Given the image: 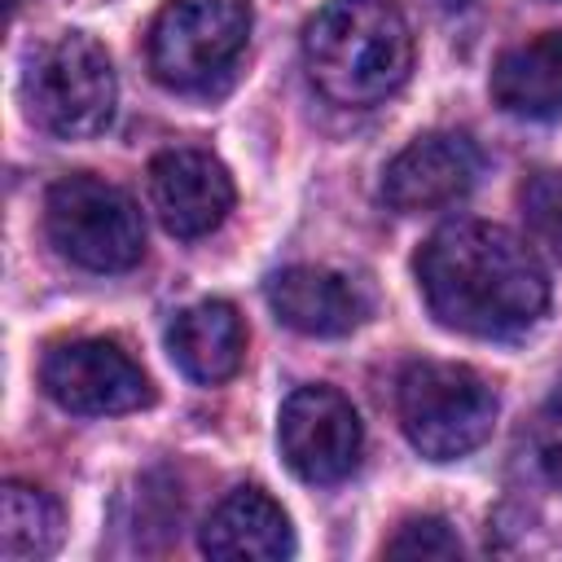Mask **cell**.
<instances>
[{"label": "cell", "instance_id": "6da1fadb", "mask_svg": "<svg viewBox=\"0 0 562 562\" xmlns=\"http://www.w3.org/2000/svg\"><path fill=\"white\" fill-rule=\"evenodd\" d=\"M413 268L430 316L474 338H514L549 307V277L531 246L487 220L443 224Z\"/></svg>", "mask_w": 562, "mask_h": 562}, {"label": "cell", "instance_id": "7a4b0ae2", "mask_svg": "<svg viewBox=\"0 0 562 562\" xmlns=\"http://www.w3.org/2000/svg\"><path fill=\"white\" fill-rule=\"evenodd\" d=\"M303 61L329 101L373 105L408 79L413 35L386 0H329L303 26Z\"/></svg>", "mask_w": 562, "mask_h": 562}, {"label": "cell", "instance_id": "3957f363", "mask_svg": "<svg viewBox=\"0 0 562 562\" xmlns=\"http://www.w3.org/2000/svg\"><path fill=\"white\" fill-rule=\"evenodd\" d=\"M395 404L408 443L430 461H457L474 452L496 422V391L474 369L448 360L408 364Z\"/></svg>", "mask_w": 562, "mask_h": 562}, {"label": "cell", "instance_id": "277c9868", "mask_svg": "<svg viewBox=\"0 0 562 562\" xmlns=\"http://www.w3.org/2000/svg\"><path fill=\"white\" fill-rule=\"evenodd\" d=\"M114 97L119 83L110 53L83 31H66L31 57V75H26L31 119L61 140H88L105 132L114 119Z\"/></svg>", "mask_w": 562, "mask_h": 562}, {"label": "cell", "instance_id": "5b68a950", "mask_svg": "<svg viewBox=\"0 0 562 562\" xmlns=\"http://www.w3.org/2000/svg\"><path fill=\"white\" fill-rule=\"evenodd\" d=\"M53 246L88 272H123L145 255V224L136 202L101 176H61L44 198Z\"/></svg>", "mask_w": 562, "mask_h": 562}, {"label": "cell", "instance_id": "8992f818", "mask_svg": "<svg viewBox=\"0 0 562 562\" xmlns=\"http://www.w3.org/2000/svg\"><path fill=\"white\" fill-rule=\"evenodd\" d=\"M250 35L246 0H167L149 26V70L167 88H206Z\"/></svg>", "mask_w": 562, "mask_h": 562}, {"label": "cell", "instance_id": "52a82bcc", "mask_svg": "<svg viewBox=\"0 0 562 562\" xmlns=\"http://www.w3.org/2000/svg\"><path fill=\"white\" fill-rule=\"evenodd\" d=\"M40 382L53 404L79 417L132 413L154 404L149 373L114 338H70L44 351Z\"/></svg>", "mask_w": 562, "mask_h": 562}, {"label": "cell", "instance_id": "ba28073f", "mask_svg": "<svg viewBox=\"0 0 562 562\" xmlns=\"http://www.w3.org/2000/svg\"><path fill=\"white\" fill-rule=\"evenodd\" d=\"M285 465L303 483H338L360 461V417L334 386H299L285 395L277 417Z\"/></svg>", "mask_w": 562, "mask_h": 562}, {"label": "cell", "instance_id": "9c48e42d", "mask_svg": "<svg viewBox=\"0 0 562 562\" xmlns=\"http://www.w3.org/2000/svg\"><path fill=\"white\" fill-rule=\"evenodd\" d=\"M479 180V154L465 136L426 132L408 140L382 171V198L400 215H426L461 202Z\"/></svg>", "mask_w": 562, "mask_h": 562}, {"label": "cell", "instance_id": "30bf717a", "mask_svg": "<svg viewBox=\"0 0 562 562\" xmlns=\"http://www.w3.org/2000/svg\"><path fill=\"white\" fill-rule=\"evenodd\" d=\"M149 202L167 233L206 237L233 211V176L202 149H162L149 162Z\"/></svg>", "mask_w": 562, "mask_h": 562}, {"label": "cell", "instance_id": "8fae6325", "mask_svg": "<svg viewBox=\"0 0 562 562\" xmlns=\"http://www.w3.org/2000/svg\"><path fill=\"white\" fill-rule=\"evenodd\" d=\"M268 307L307 338H342L369 316V294L334 268L294 263L268 277Z\"/></svg>", "mask_w": 562, "mask_h": 562}, {"label": "cell", "instance_id": "7c38bea8", "mask_svg": "<svg viewBox=\"0 0 562 562\" xmlns=\"http://www.w3.org/2000/svg\"><path fill=\"white\" fill-rule=\"evenodd\" d=\"M202 553L220 562H277L294 553V531L268 492L233 487L202 522Z\"/></svg>", "mask_w": 562, "mask_h": 562}, {"label": "cell", "instance_id": "4fadbf2b", "mask_svg": "<svg viewBox=\"0 0 562 562\" xmlns=\"http://www.w3.org/2000/svg\"><path fill=\"white\" fill-rule=\"evenodd\" d=\"M167 351H171V360L180 364L184 378H193L202 386H215V382H228L241 369L246 325H241L233 303L202 299V303H193V307L171 316Z\"/></svg>", "mask_w": 562, "mask_h": 562}, {"label": "cell", "instance_id": "5bb4252c", "mask_svg": "<svg viewBox=\"0 0 562 562\" xmlns=\"http://www.w3.org/2000/svg\"><path fill=\"white\" fill-rule=\"evenodd\" d=\"M492 101L514 119L562 114V31H540L505 48L492 66Z\"/></svg>", "mask_w": 562, "mask_h": 562}, {"label": "cell", "instance_id": "9a60e30c", "mask_svg": "<svg viewBox=\"0 0 562 562\" xmlns=\"http://www.w3.org/2000/svg\"><path fill=\"white\" fill-rule=\"evenodd\" d=\"M61 540V505L31 483H4L0 492V558L35 562Z\"/></svg>", "mask_w": 562, "mask_h": 562}, {"label": "cell", "instance_id": "2e32d148", "mask_svg": "<svg viewBox=\"0 0 562 562\" xmlns=\"http://www.w3.org/2000/svg\"><path fill=\"white\" fill-rule=\"evenodd\" d=\"M518 202H522V220H527L531 237L540 246H549L553 255H562V171L527 176Z\"/></svg>", "mask_w": 562, "mask_h": 562}, {"label": "cell", "instance_id": "e0dca14e", "mask_svg": "<svg viewBox=\"0 0 562 562\" xmlns=\"http://www.w3.org/2000/svg\"><path fill=\"white\" fill-rule=\"evenodd\" d=\"M391 558H457L461 540L452 536V527L443 518H408L391 540H386Z\"/></svg>", "mask_w": 562, "mask_h": 562}, {"label": "cell", "instance_id": "ac0fdd59", "mask_svg": "<svg viewBox=\"0 0 562 562\" xmlns=\"http://www.w3.org/2000/svg\"><path fill=\"white\" fill-rule=\"evenodd\" d=\"M531 457L540 465V474L562 487V391L536 413V426H531Z\"/></svg>", "mask_w": 562, "mask_h": 562}, {"label": "cell", "instance_id": "d6986e66", "mask_svg": "<svg viewBox=\"0 0 562 562\" xmlns=\"http://www.w3.org/2000/svg\"><path fill=\"white\" fill-rule=\"evenodd\" d=\"M4 4H9V13H18V4H22V0H4Z\"/></svg>", "mask_w": 562, "mask_h": 562}, {"label": "cell", "instance_id": "ffe728a7", "mask_svg": "<svg viewBox=\"0 0 562 562\" xmlns=\"http://www.w3.org/2000/svg\"><path fill=\"white\" fill-rule=\"evenodd\" d=\"M439 4H448V9H452V4H465V0H439Z\"/></svg>", "mask_w": 562, "mask_h": 562}]
</instances>
